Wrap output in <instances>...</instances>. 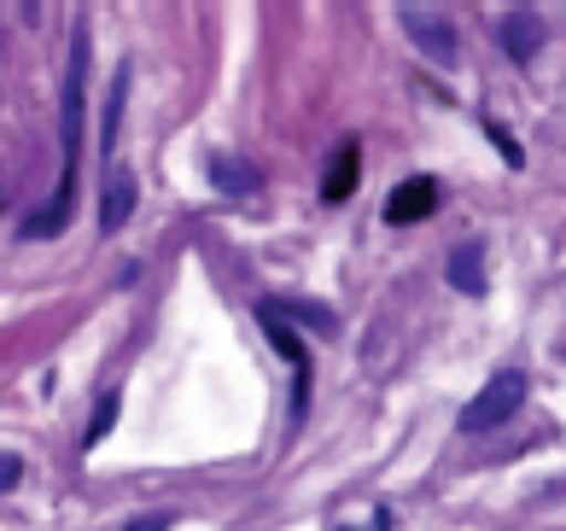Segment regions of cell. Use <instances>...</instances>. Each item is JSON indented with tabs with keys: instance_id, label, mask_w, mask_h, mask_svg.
Returning <instances> with one entry per match:
<instances>
[{
	"instance_id": "2",
	"label": "cell",
	"mask_w": 566,
	"mask_h": 531,
	"mask_svg": "<svg viewBox=\"0 0 566 531\" xmlns=\"http://www.w3.org/2000/svg\"><path fill=\"white\" fill-rule=\"evenodd\" d=\"M397 24L409 30V41L421 48L427 59H438V65H455V24L444 12H432V7H397Z\"/></svg>"
},
{
	"instance_id": "7",
	"label": "cell",
	"mask_w": 566,
	"mask_h": 531,
	"mask_svg": "<svg viewBox=\"0 0 566 531\" xmlns=\"http://www.w3.org/2000/svg\"><path fill=\"white\" fill-rule=\"evenodd\" d=\"M450 274V287L461 292V299H485V246L468 240V246H455V258L444 263Z\"/></svg>"
},
{
	"instance_id": "12",
	"label": "cell",
	"mask_w": 566,
	"mask_h": 531,
	"mask_svg": "<svg viewBox=\"0 0 566 531\" xmlns=\"http://www.w3.org/2000/svg\"><path fill=\"white\" fill-rule=\"evenodd\" d=\"M485 135H491V146L502 153V164H509V169H520V164H526V153H520V146H514V135L502 129V123H491V117H485Z\"/></svg>"
},
{
	"instance_id": "6",
	"label": "cell",
	"mask_w": 566,
	"mask_h": 531,
	"mask_svg": "<svg viewBox=\"0 0 566 531\" xmlns=\"http://www.w3.org/2000/svg\"><path fill=\"white\" fill-rule=\"evenodd\" d=\"M129 210H135V176L129 169H106V194H99V228L117 233L123 222H129Z\"/></svg>"
},
{
	"instance_id": "13",
	"label": "cell",
	"mask_w": 566,
	"mask_h": 531,
	"mask_svg": "<svg viewBox=\"0 0 566 531\" xmlns=\"http://www.w3.org/2000/svg\"><path fill=\"white\" fill-rule=\"evenodd\" d=\"M129 531H170V514H135Z\"/></svg>"
},
{
	"instance_id": "14",
	"label": "cell",
	"mask_w": 566,
	"mask_h": 531,
	"mask_svg": "<svg viewBox=\"0 0 566 531\" xmlns=\"http://www.w3.org/2000/svg\"><path fill=\"white\" fill-rule=\"evenodd\" d=\"M0 479H7V491L18 485V456H12V450H7V461H0Z\"/></svg>"
},
{
	"instance_id": "10",
	"label": "cell",
	"mask_w": 566,
	"mask_h": 531,
	"mask_svg": "<svg viewBox=\"0 0 566 531\" xmlns=\"http://www.w3.org/2000/svg\"><path fill=\"white\" fill-rule=\"evenodd\" d=\"M258 322H263V333H269V345H275V351L286 356V363H292V368L304 374V368H310V356H304V339L292 333V327L281 322V315H263V310H258Z\"/></svg>"
},
{
	"instance_id": "8",
	"label": "cell",
	"mask_w": 566,
	"mask_h": 531,
	"mask_svg": "<svg viewBox=\"0 0 566 531\" xmlns=\"http://www.w3.org/2000/svg\"><path fill=\"white\" fill-rule=\"evenodd\" d=\"M356 169H363V153H356V140H345L339 153L327 164V181H322V205H345L356 194Z\"/></svg>"
},
{
	"instance_id": "1",
	"label": "cell",
	"mask_w": 566,
	"mask_h": 531,
	"mask_svg": "<svg viewBox=\"0 0 566 531\" xmlns=\"http://www.w3.org/2000/svg\"><path fill=\"white\" fill-rule=\"evenodd\" d=\"M526 392H532V379L520 368H496L485 386H479V397L461 409L455 427L461 433H491V427H502V420H514V409H526Z\"/></svg>"
},
{
	"instance_id": "15",
	"label": "cell",
	"mask_w": 566,
	"mask_h": 531,
	"mask_svg": "<svg viewBox=\"0 0 566 531\" xmlns=\"http://www.w3.org/2000/svg\"><path fill=\"white\" fill-rule=\"evenodd\" d=\"M345 531H350V525H345ZM374 531H391V514H386V508L374 514Z\"/></svg>"
},
{
	"instance_id": "11",
	"label": "cell",
	"mask_w": 566,
	"mask_h": 531,
	"mask_svg": "<svg viewBox=\"0 0 566 531\" xmlns=\"http://www.w3.org/2000/svg\"><path fill=\"white\" fill-rule=\"evenodd\" d=\"M117 409H123V397H117V392H106V397H99V403H94V420H88V438H82V444H88V450H94V444H106V433H112V420H117Z\"/></svg>"
},
{
	"instance_id": "4",
	"label": "cell",
	"mask_w": 566,
	"mask_h": 531,
	"mask_svg": "<svg viewBox=\"0 0 566 531\" xmlns=\"http://www.w3.org/2000/svg\"><path fill=\"white\" fill-rule=\"evenodd\" d=\"M543 48V18L526 12V7H509L502 12V53L514 59V65H532Z\"/></svg>"
},
{
	"instance_id": "5",
	"label": "cell",
	"mask_w": 566,
	"mask_h": 531,
	"mask_svg": "<svg viewBox=\"0 0 566 531\" xmlns=\"http://www.w3.org/2000/svg\"><path fill=\"white\" fill-rule=\"evenodd\" d=\"M205 176H211V187L228 194V199L258 194V169H251L245 158H234V153H205Z\"/></svg>"
},
{
	"instance_id": "9",
	"label": "cell",
	"mask_w": 566,
	"mask_h": 531,
	"mask_svg": "<svg viewBox=\"0 0 566 531\" xmlns=\"http://www.w3.org/2000/svg\"><path fill=\"white\" fill-rule=\"evenodd\" d=\"M258 310H269V315H281V322H286V315H292V322L316 327L322 339H333V333H339V322H333V310H327V304H316V299H263Z\"/></svg>"
},
{
	"instance_id": "3",
	"label": "cell",
	"mask_w": 566,
	"mask_h": 531,
	"mask_svg": "<svg viewBox=\"0 0 566 531\" xmlns=\"http://www.w3.org/2000/svg\"><path fill=\"white\" fill-rule=\"evenodd\" d=\"M432 210H438V181H432V176H409V181L391 187L386 222H391V228H409V222H427Z\"/></svg>"
}]
</instances>
